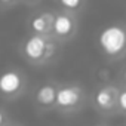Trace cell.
<instances>
[{"label": "cell", "instance_id": "1", "mask_svg": "<svg viewBox=\"0 0 126 126\" xmlns=\"http://www.w3.org/2000/svg\"><path fill=\"white\" fill-rule=\"evenodd\" d=\"M98 45L107 56L116 58L123 55L126 52V28L119 24L107 25L98 36Z\"/></svg>", "mask_w": 126, "mask_h": 126}, {"label": "cell", "instance_id": "2", "mask_svg": "<svg viewBox=\"0 0 126 126\" xmlns=\"http://www.w3.org/2000/svg\"><path fill=\"white\" fill-rule=\"evenodd\" d=\"M52 53H53V45L46 39V36L33 34L24 43V55L33 62L45 61Z\"/></svg>", "mask_w": 126, "mask_h": 126}, {"label": "cell", "instance_id": "3", "mask_svg": "<svg viewBox=\"0 0 126 126\" xmlns=\"http://www.w3.org/2000/svg\"><path fill=\"white\" fill-rule=\"evenodd\" d=\"M83 94L77 86H62L56 91L55 104L62 110H71L76 108L82 102Z\"/></svg>", "mask_w": 126, "mask_h": 126}, {"label": "cell", "instance_id": "4", "mask_svg": "<svg viewBox=\"0 0 126 126\" xmlns=\"http://www.w3.org/2000/svg\"><path fill=\"white\" fill-rule=\"evenodd\" d=\"M24 86L22 76L15 70H6L0 74V92L6 96L16 95Z\"/></svg>", "mask_w": 126, "mask_h": 126}, {"label": "cell", "instance_id": "5", "mask_svg": "<svg viewBox=\"0 0 126 126\" xmlns=\"http://www.w3.org/2000/svg\"><path fill=\"white\" fill-rule=\"evenodd\" d=\"M117 95H119V92L114 86H104V88L98 89L94 101L99 110L110 111L117 105Z\"/></svg>", "mask_w": 126, "mask_h": 126}, {"label": "cell", "instance_id": "6", "mask_svg": "<svg viewBox=\"0 0 126 126\" xmlns=\"http://www.w3.org/2000/svg\"><path fill=\"white\" fill-rule=\"evenodd\" d=\"M74 28H76V25L70 15H65V14L55 15L53 24H52V31L56 37H68L70 34H73Z\"/></svg>", "mask_w": 126, "mask_h": 126}, {"label": "cell", "instance_id": "7", "mask_svg": "<svg viewBox=\"0 0 126 126\" xmlns=\"http://www.w3.org/2000/svg\"><path fill=\"white\" fill-rule=\"evenodd\" d=\"M53 18H55V15H52V14H49V12L36 15V16H33V19L30 21V27H31V30L34 31V34H42V36H45L49 30H52Z\"/></svg>", "mask_w": 126, "mask_h": 126}, {"label": "cell", "instance_id": "8", "mask_svg": "<svg viewBox=\"0 0 126 126\" xmlns=\"http://www.w3.org/2000/svg\"><path fill=\"white\" fill-rule=\"evenodd\" d=\"M56 88L50 83H46V85H42L39 89H37V94H36V101L37 104L43 105V107H50L55 104V99H56Z\"/></svg>", "mask_w": 126, "mask_h": 126}, {"label": "cell", "instance_id": "9", "mask_svg": "<svg viewBox=\"0 0 126 126\" xmlns=\"http://www.w3.org/2000/svg\"><path fill=\"white\" fill-rule=\"evenodd\" d=\"M58 2L64 6L65 9H70V11H76L82 6L83 0H58Z\"/></svg>", "mask_w": 126, "mask_h": 126}, {"label": "cell", "instance_id": "10", "mask_svg": "<svg viewBox=\"0 0 126 126\" xmlns=\"http://www.w3.org/2000/svg\"><path fill=\"white\" fill-rule=\"evenodd\" d=\"M117 105H119V108L122 111L126 113V89L119 92V95H117Z\"/></svg>", "mask_w": 126, "mask_h": 126}, {"label": "cell", "instance_id": "11", "mask_svg": "<svg viewBox=\"0 0 126 126\" xmlns=\"http://www.w3.org/2000/svg\"><path fill=\"white\" fill-rule=\"evenodd\" d=\"M3 122H5V113H3V110H0V126L3 125Z\"/></svg>", "mask_w": 126, "mask_h": 126}, {"label": "cell", "instance_id": "12", "mask_svg": "<svg viewBox=\"0 0 126 126\" xmlns=\"http://www.w3.org/2000/svg\"><path fill=\"white\" fill-rule=\"evenodd\" d=\"M123 80L126 82V67H125V70H123Z\"/></svg>", "mask_w": 126, "mask_h": 126}, {"label": "cell", "instance_id": "13", "mask_svg": "<svg viewBox=\"0 0 126 126\" xmlns=\"http://www.w3.org/2000/svg\"><path fill=\"white\" fill-rule=\"evenodd\" d=\"M2 3H11V2H14V0H0Z\"/></svg>", "mask_w": 126, "mask_h": 126}, {"label": "cell", "instance_id": "14", "mask_svg": "<svg viewBox=\"0 0 126 126\" xmlns=\"http://www.w3.org/2000/svg\"><path fill=\"white\" fill-rule=\"evenodd\" d=\"M25 2H28V3H31V2H36V0H25Z\"/></svg>", "mask_w": 126, "mask_h": 126}, {"label": "cell", "instance_id": "15", "mask_svg": "<svg viewBox=\"0 0 126 126\" xmlns=\"http://www.w3.org/2000/svg\"><path fill=\"white\" fill-rule=\"evenodd\" d=\"M6 126H15V125H6Z\"/></svg>", "mask_w": 126, "mask_h": 126}]
</instances>
